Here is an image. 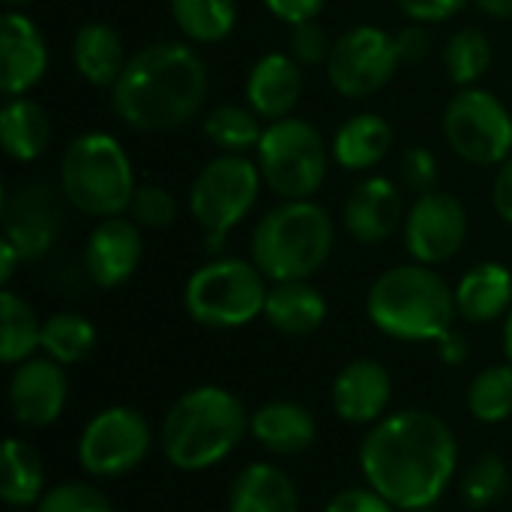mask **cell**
Segmentation results:
<instances>
[{"label":"cell","instance_id":"4fadbf2b","mask_svg":"<svg viewBox=\"0 0 512 512\" xmlns=\"http://www.w3.org/2000/svg\"><path fill=\"white\" fill-rule=\"evenodd\" d=\"M66 195L60 186L30 180L3 201V237L18 249L21 261H39L63 231Z\"/></svg>","mask_w":512,"mask_h":512},{"label":"cell","instance_id":"b9f144b4","mask_svg":"<svg viewBox=\"0 0 512 512\" xmlns=\"http://www.w3.org/2000/svg\"><path fill=\"white\" fill-rule=\"evenodd\" d=\"M396 45H399V57L402 63L414 66V63H423L429 57V48H432V36L426 30V24H408L396 33Z\"/></svg>","mask_w":512,"mask_h":512},{"label":"cell","instance_id":"f907efd6","mask_svg":"<svg viewBox=\"0 0 512 512\" xmlns=\"http://www.w3.org/2000/svg\"><path fill=\"white\" fill-rule=\"evenodd\" d=\"M9 512H24V507H9Z\"/></svg>","mask_w":512,"mask_h":512},{"label":"cell","instance_id":"74e56055","mask_svg":"<svg viewBox=\"0 0 512 512\" xmlns=\"http://www.w3.org/2000/svg\"><path fill=\"white\" fill-rule=\"evenodd\" d=\"M126 213L141 228H168L174 222V216H177V204L168 195V189H162L156 183H144V186L135 189Z\"/></svg>","mask_w":512,"mask_h":512},{"label":"cell","instance_id":"8d00e7d4","mask_svg":"<svg viewBox=\"0 0 512 512\" xmlns=\"http://www.w3.org/2000/svg\"><path fill=\"white\" fill-rule=\"evenodd\" d=\"M441 180V168L438 159L429 147H408L399 156V183L408 195L420 198L438 189Z\"/></svg>","mask_w":512,"mask_h":512},{"label":"cell","instance_id":"30bf717a","mask_svg":"<svg viewBox=\"0 0 512 512\" xmlns=\"http://www.w3.org/2000/svg\"><path fill=\"white\" fill-rule=\"evenodd\" d=\"M444 138L468 165H501L512 156L510 108L492 90L465 87L444 108Z\"/></svg>","mask_w":512,"mask_h":512},{"label":"cell","instance_id":"277c9868","mask_svg":"<svg viewBox=\"0 0 512 512\" xmlns=\"http://www.w3.org/2000/svg\"><path fill=\"white\" fill-rule=\"evenodd\" d=\"M369 321L399 342H441L459 315L456 291L429 264L384 270L366 297Z\"/></svg>","mask_w":512,"mask_h":512},{"label":"cell","instance_id":"bcb514c9","mask_svg":"<svg viewBox=\"0 0 512 512\" xmlns=\"http://www.w3.org/2000/svg\"><path fill=\"white\" fill-rule=\"evenodd\" d=\"M18 264H21L18 249L3 237V243H0V282H3V285H9V279H12V273H15Z\"/></svg>","mask_w":512,"mask_h":512},{"label":"cell","instance_id":"484cf974","mask_svg":"<svg viewBox=\"0 0 512 512\" xmlns=\"http://www.w3.org/2000/svg\"><path fill=\"white\" fill-rule=\"evenodd\" d=\"M393 144V129L381 114L363 111L348 117L333 135V159L345 171H369L384 162Z\"/></svg>","mask_w":512,"mask_h":512},{"label":"cell","instance_id":"ac0fdd59","mask_svg":"<svg viewBox=\"0 0 512 512\" xmlns=\"http://www.w3.org/2000/svg\"><path fill=\"white\" fill-rule=\"evenodd\" d=\"M405 189L387 177L360 180L342 210V222L348 234L363 246H378L390 240L405 219Z\"/></svg>","mask_w":512,"mask_h":512},{"label":"cell","instance_id":"f6af8a7d","mask_svg":"<svg viewBox=\"0 0 512 512\" xmlns=\"http://www.w3.org/2000/svg\"><path fill=\"white\" fill-rule=\"evenodd\" d=\"M438 345H441V357H444L447 363H462V360L468 357V342H465V336L456 333V330H450Z\"/></svg>","mask_w":512,"mask_h":512},{"label":"cell","instance_id":"ffe728a7","mask_svg":"<svg viewBox=\"0 0 512 512\" xmlns=\"http://www.w3.org/2000/svg\"><path fill=\"white\" fill-rule=\"evenodd\" d=\"M303 96V69L291 54L270 51L255 60L246 78V102L261 120H285Z\"/></svg>","mask_w":512,"mask_h":512},{"label":"cell","instance_id":"836d02e7","mask_svg":"<svg viewBox=\"0 0 512 512\" xmlns=\"http://www.w3.org/2000/svg\"><path fill=\"white\" fill-rule=\"evenodd\" d=\"M468 411L474 420L495 426L512 417V366H489L468 387Z\"/></svg>","mask_w":512,"mask_h":512},{"label":"cell","instance_id":"ee69618b","mask_svg":"<svg viewBox=\"0 0 512 512\" xmlns=\"http://www.w3.org/2000/svg\"><path fill=\"white\" fill-rule=\"evenodd\" d=\"M492 204H495V213L512 225V156L507 162H501L498 174H495V183H492Z\"/></svg>","mask_w":512,"mask_h":512},{"label":"cell","instance_id":"2e32d148","mask_svg":"<svg viewBox=\"0 0 512 512\" xmlns=\"http://www.w3.org/2000/svg\"><path fill=\"white\" fill-rule=\"evenodd\" d=\"M144 258L141 225L123 216L99 219L84 246V273L99 288H120L129 282Z\"/></svg>","mask_w":512,"mask_h":512},{"label":"cell","instance_id":"7bdbcfd3","mask_svg":"<svg viewBox=\"0 0 512 512\" xmlns=\"http://www.w3.org/2000/svg\"><path fill=\"white\" fill-rule=\"evenodd\" d=\"M327 0H264V6L285 24H303V21H315L321 15Z\"/></svg>","mask_w":512,"mask_h":512},{"label":"cell","instance_id":"7c38bea8","mask_svg":"<svg viewBox=\"0 0 512 512\" xmlns=\"http://www.w3.org/2000/svg\"><path fill=\"white\" fill-rule=\"evenodd\" d=\"M150 453L147 420L126 405L99 411L78 438V462L93 477H123Z\"/></svg>","mask_w":512,"mask_h":512},{"label":"cell","instance_id":"60d3db41","mask_svg":"<svg viewBox=\"0 0 512 512\" xmlns=\"http://www.w3.org/2000/svg\"><path fill=\"white\" fill-rule=\"evenodd\" d=\"M471 0H396V6L417 24H438L462 12Z\"/></svg>","mask_w":512,"mask_h":512},{"label":"cell","instance_id":"681fc988","mask_svg":"<svg viewBox=\"0 0 512 512\" xmlns=\"http://www.w3.org/2000/svg\"><path fill=\"white\" fill-rule=\"evenodd\" d=\"M9 6H21V3H33V0H6Z\"/></svg>","mask_w":512,"mask_h":512},{"label":"cell","instance_id":"ba28073f","mask_svg":"<svg viewBox=\"0 0 512 512\" xmlns=\"http://www.w3.org/2000/svg\"><path fill=\"white\" fill-rule=\"evenodd\" d=\"M264 186L282 201H309L327 180L333 150L321 132L300 117L273 120L258 141Z\"/></svg>","mask_w":512,"mask_h":512},{"label":"cell","instance_id":"e0dca14e","mask_svg":"<svg viewBox=\"0 0 512 512\" xmlns=\"http://www.w3.org/2000/svg\"><path fill=\"white\" fill-rule=\"evenodd\" d=\"M48 72V42L24 12L0 15V90L6 99L24 96Z\"/></svg>","mask_w":512,"mask_h":512},{"label":"cell","instance_id":"603a6c76","mask_svg":"<svg viewBox=\"0 0 512 512\" xmlns=\"http://www.w3.org/2000/svg\"><path fill=\"white\" fill-rule=\"evenodd\" d=\"M228 512H300L297 486L282 468L252 462L231 483Z\"/></svg>","mask_w":512,"mask_h":512},{"label":"cell","instance_id":"d590c367","mask_svg":"<svg viewBox=\"0 0 512 512\" xmlns=\"http://www.w3.org/2000/svg\"><path fill=\"white\" fill-rule=\"evenodd\" d=\"M36 512H114V507L96 486L60 483L39 498Z\"/></svg>","mask_w":512,"mask_h":512},{"label":"cell","instance_id":"d4e9b609","mask_svg":"<svg viewBox=\"0 0 512 512\" xmlns=\"http://www.w3.org/2000/svg\"><path fill=\"white\" fill-rule=\"evenodd\" d=\"M264 318L273 330L285 336H309L327 318V300L306 279L273 282L264 303Z\"/></svg>","mask_w":512,"mask_h":512},{"label":"cell","instance_id":"d6a6232c","mask_svg":"<svg viewBox=\"0 0 512 512\" xmlns=\"http://www.w3.org/2000/svg\"><path fill=\"white\" fill-rule=\"evenodd\" d=\"M492 66V42L480 27H462L447 39L444 69L459 87H474Z\"/></svg>","mask_w":512,"mask_h":512},{"label":"cell","instance_id":"f546056e","mask_svg":"<svg viewBox=\"0 0 512 512\" xmlns=\"http://www.w3.org/2000/svg\"><path fill=\"white\" fill-rule=\"evenodd\" d=\"M0 321V357L6 366H18L42 348V321L36 318L33 306L9 288H3L0 294Z\"/></svg>","mask_w":512,"mask_h":512},{"label":"cell","instance_id":"9a60e30c","mask_svg":"<svg viewBox=\"0 0 512 512\" xmlns=\"http://www.w3.org/2000/svg\"><path fill=\"white\" fill-rule=\"evenodd\" d=\"M69 399V378L51 357H30L15 366L9 378V408L15 423L27 429L51 426Z\"/></svg>","mask_w":512,"mask_h":512},{"label":"cell","instance_id":"f35d334b","mask_svg":"<svg viewBox=\"0 0 512 512\" xmlns=\"http://www.w3.org/2000/svg\"><path fill=\"white\" fill-rule=\"evenodd\" d=\"M288 54L300 63V66H318L330 60L333 42L327 36V30L318 21H303L291 27V39H288Z\"/></svg>","mask_w":512,"mask_h":512},{"label":"cell","instance_id":"8992f818","mask_svg":"<svg viewBox=\"0 0 512 512\" xmlns=\"http://www.w3.org/2000/svg\"><path fill=\"white\" fill-rule=\"evenodd\" d=\"M60 189L78 213L108 219L129 210L138 183L129 153L114 135L84 132L63 150Z\"/></svg>","mask_w":512,"mask_h":512},{"label":"cell","instance_id":"c3c4849f","mask_svg":"<svg viewBox=\"0 0 512 512\" xmlns=\"http://www.w3.org/2000/svg\"><path fill=\"white\" fill-rule=\"evenodd\" d=\"M504 351H507V363L512 366V309L507 315V324H504Z\"/></svg>","mask_w":512,"mask_h":512},{"label":"cell","instance_id":"8fae6325","mask_svg":"<svg viewBox=\"0 0 512 512\" xmlns=\"http://www.w3.org/2000/svg\"><path fill=\"white\" fill-rule=\"evenodd\" d=\"M402 57L396 33H387L375 24H357L345 30L330 51L327 78L333 90L345 99H366L384 90L399 72Z\"/></svg>","mask_w":512,"mask_h":512},{"label":"cell","instance_id":"4316f807","mask_svg":"<svg viewBox=\"0 0 512 512\" xmlns=\"http://www.w3.org/2000/svg\"><path fill=\"white\" fill-rule=\"evenodd\" d=\"M0 144L15 162L39 159L51 144V120L45 108L27 96L6 99L0 108Z\"/></svg>","mask_w":512,"mask_h":512},{"label":"cell","instance_id":"f1b7e54d","mask_svg":"<svg viewBox=\"0 0 512 512\" xmlns=\"http://www.w3.org/2000/svg\"><path fill=\"white\" fill-rule=\"evenodd\" d=\"M237 15V0H171V18L177 30L198 45L228 39L237 27Z\"/></svg>","mask_w":512,"mask_h":512},{"label":"cell","instance_id":"d6986e66","mask_svg":"<svg viewBox=\"0 0 512 512\" xmlns=\"http://www.w3.org/2000/svg\"><path fill=\"white\" fill-rule=\"evenodd\" d=\"M393 396L390 372L378 360H351L333 381V408L351 426H375Z\"/></svg>","mask_w":512,"mask_h":512},{"label":"cell","instance_id":"1f68e13d","mask_svg":"<svg viewBox=\"0 0 512 512\" xmlns=\"http://www.w3.org/2000/svg\"><path fill=\"white\" fill-rule=\"evenodd\" d=\"M204 135L213 141L222 153H240L258 150V141L264 135L261 117L252 108L243 105H216L204 117Z\"/></svg>","mask_w":512,"mask_h":512},{"label":"cell","instance_id":"3957f363","mask_svg":"<svg viewBox=\"0 0 512 512\" xmlns=\"http://www.w3.org/2000/svg\"><path fill=\"white\" fill-rule=\"evenodd\" d=\"M249 432L243 402L225 387H195L165 414L159 444L177 471H207L228 459Z\"/></svg>","mask_w":512,"mask_h":512},{"label":"cell","instance_id":"e575fe53","mask_svg":"<svg viewBox=\"0 0 512 512\" xmlns=\"http://www.w3.org/2000/svg\"><path fill=\"white\" fill-rule=\"evenodd\" d=\"M510 486V474H507V462L495 453L480 456L462 477L459 483V495L471 510H486L492 507Z\"/></svg>","mask_w":512,"mask_h":512},{"label":"cell","instance_id":"7402d4cb","mask_svg":"<svg viewBox=\"0 0 512 512\" xmlns=\"http://www.w3.org/2000/svg\"><path fill=\"white\" fill-rule=\"evenodd\" d=\"M456 309L471 324H489L512 309V273L498 261L471 267L456 285Z\"/></svg>","mask_w":512,"mask_h":512},{"label":"cell","instance_id":"83f0119b","mask_svg":"<svg viewBox=\"0 0 512 512\" xmlns=\"http://www.w3.org/2000/svg\"><path fill=\"white\" fill-rule=\"evenodd\" d=\"M45 495V465L33 447L18 438H6L3 444V486L0 498L6 507H30Z\"/></svg>","mask_w":512,"mask_h":512},{"label":"cell","instance_id":"44dd1931","mask_svg":"<svg viewBox=\"0 0 512 512\" xmlns=\"http://www.w3.org/2000/svg\"><path fill=\"white\" fill-rule=\"evenodd\" d=\"M252 438L279 456H300L315 444L318 426L312 411H306L297 402H267L249 417Z\"/></svg>","mask_w":512,"mask_h":512},{"label":"cell","instance_id":"7dc6e473","mask_svg":"<svg viewBox=\"0 0 512 512\" xmlns=\"http://www.w3.org/2000/svg\"><path fill=\"white\" fill-rule=\"evenodd\" d=\"M474 6L489 18H512V0H474Z\"/></svg>","mask_w":512,"mask_h":512},{"label":"cell","instance_id":"5bb4252c","mask_svg":"<svg viewBox=\"0 0 512 512\" xmlns=\"http://www.w3.org/2000/svg\"><path fill=\"white\" fill-rule=\"evenodd\" d=\"M468 240L465 204L450 192H429L414 201L405 216V249L417 264H444Z\"/></svg>","mask_w":512,"mask_h":512},{"label":"cell","instance_id":"7a4b0ae2","mask_svg":"<svg viewBox=\"0 0 512 512\" xmlns=\"http://www.w3.org/2000/svg\"><path fill=\"white\" fill-rule=\"evenodd\" d=\"M210 72L186 42H153L135 51L111 87L114 114L138 132H168L204 105Z\"/></svg>","mask_w":512,"mask_h":512},{"label":"cell","instance_id":"4dcf8cb0","mask_svg":"<svg viewBox=\"0 0 512 512\" xmlns=\"http://www.w3.org/2000/svg\"><path fill=\"white\" fill-rule=\"evenodd\" d=\"M96 348V327L78 312H54L42 321V351L60 366H75Z\"/></svg>","mask_w":512,"mask_h":512},{"label":"cell","instance_id":"9c48e42d","mask_svg":"<svg viewBox=\"0 0 512 512\" xmlns=\"http://www.w3.org/2000/svg\"><path fill=\"white\" fill-rule=\"evenodd\" d=\"M261 168L258 162L240 153H222L210 159L192 180L189 210L207 237V252H222L228 231L243 222L261 195Z\"/></svg>","mask_w":512,"mask_h":512},{"label":"cell","instance_id":"6da1fadb","mask_svg":"<svg viewBox=\"0 0 512 512\" xmlns=\"http://www.w3.org/2000/svg\"><path fill=\"white\" fill-rule=\"evenodd\" d=\"M459 447L453 429L432 411L408 408L378 420L360 444L366 486L396 510H432L453 483Z\"/></svg>","mask_w":512,"mask_h":512},{"label":"cell","instance_id":"816d5d0a","mask_svg":"<svg viewBox=\"0 0 512 512\" xmlns=\"http://www.w3.org/2000/svg\"><path fill=\"white\" fill-rule=\"evenodd\" d=\"M414 512H432V510H414Z\"/></svg>","mask_w":512,"mask_h":512},{"label":"cell","instance_id":"cb8c5ba5","mask_svg":"<svg viewBox=\"0 0 512 512\" xmlns=\"http://www.w3.org/2000/svg\"><path fill=\"white\" fill-rule=\"evenodd\" d=\"M123 36L108 21H87L75 30L72 39V63L78 75L93 87H114L126 66Z\"/></svg>","mask_w":512,"mask_h":512},{"label":"cell","instance_id":"5b68a950","mask_svg":"<svg viewBox=\"0 0 512 512\" xmlns=\"http://www.w3.org/2000/svg\"><path fill=\"white\" fill-rule=\"evenodd\" d=\"M336 243L330 213L309 201H282L252 231V261L270 282L315 276Z\"/></svg>","mask_w":512,"mask_h":512},{"label":"cell","instance_id":"52a82bcc","mask_svg":"<svg viewBox=\"0 0 512 512\" xmlns=\"http://www.w3.org/2000/svg\"><path fill=\"white\" fill-rule=\"evenodd\" d=\"M255 261L213 258L198 267L183 288L186 315L210 330H237L264 315L267 285Z\"/></svg>","mask_w":512,"mask_h":512},{"label":"cell","instance_id":"ab89813d","mask_svg":"<svg viewBox=\"0 0 512 512\" xmlns=\"http://www.w3.org/2000/svg\"><path fill=\"white\" fill-rule=\"evenodd\" d=\"M324 512H396V507L384 495H378L372 486H363V489L354 486V489L339 492Z\"/></svg>","mask_w":512,"mask_h":512}]
</instances>
